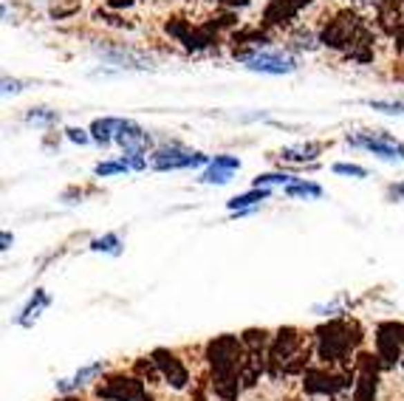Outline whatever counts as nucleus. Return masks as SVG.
I'll return each instance as SVG.
<instances>
[{"instance_id":"nucleus-1","label":"nucleus","mask_w":404,"mask_h":401,"mask_svg":"<svg viewBox=\"0 0 404 401\" xmlns=\"http://www.w3.org/2000/svg\"><path fill=\"white\" fill-rule=\"evenodd\" d=\"M345 141L373 153V156H379L385 162H401L404 159V144L398 139H393L390 133H385V130H376V133H348Z\"/></svg>"},{"instance_id":"nucleus-2","label":"nucleus","mask_w":404,"mask_h":401,"mask_svg":"<svg viewBox=\"0 0 404 401\" xmlns=\"http://www.w3.org/2000/svg\"><path fill=\"white\" fill-rule=\"evenodd\" d=\"M209 159L204 156V153H193V150L181 147L178 141L150 153V167L153 170H184V167H201Z\"/></svg>"},{"instance_id":"nucleus-3","label":"nucleus","mask_w":404,"mask_h":401,"mask_svg":"<svg viewBox=\"0 0 404 401\" xmlns=\"http://www.w3.org/2000/svg\"><path fill=\"white\" fill-rule=\"evenodd\" d=\"M240 59L246 63L249 71L274 74V77H280V74H291V71L297 68V63H294V59H291L289 54H283V51H252V54H243Z\"/></svg>"},{"instance_id":"nucleus-4","label":"nucleus","mask_w":404,"mask_h":401,"mask_svg":"<svg viewBox=\"0 0 404 401\" xmlns=\"http://www.w3.org/2000/svg\"><path fill=\"white\" fill-rule=\"evenodd\" d=\"M97 393L99 398H108V401H153L150 393L142 387V382L131 376H113L105 384H99Z\"/></svg>"},{"instance_id":"nucleus-5","label":"nucleus","mask_w":404,"mask_h":401,"mask_svg":"<svg viewBox=\"0 0 404 401\" xmlns=\"http://www.w3.org/2000/svg\"><path fill=\"white\" fill-rule=\"evenodd\" d=\"M153 362H155V367L162 370V376H164L175 390H181L186 382H190V373H186V367H184L173 353H167V351H155V353H153Z\"/></svg>"},{"instance_id":"nucleus-6","label":"nucleus","mask_w":404,"mask_h":401,"mask_svg":"<svg viewBox=\"0 0 404 401\" xmlns=\"http://www.w3.org/2000/svg\"><path fill=\"white\" fill-rule=\"evenodd\" d=\"M105 370V364L102 362H93V364H85V367H79L77 373L71 376V379H62V382H57V390H62V393H71V390H77V387H82V384H88V379H93V376H99Z\"/></svg>"},{"instance_id":"nucleus-7","label":"nucleus","mask_w":404,"mask_h":401,"mask_svg":"<svg viewBox=\"0 0 404 401\" xmlns=\"http://www.w3.org/2000/svg\"><path fill=\"white\" fill-rule=\"evenodd\" d=\"M51 305V297L43 291V288H37L35 291V297L28 300V305L23 308V314L17 317V325H23V328H28L31 322H37V317H40V311H46V308Z\"/></svg>"},{"instance_id":"nucleus-8","label":"nucleus","mask_w":404,"mask_h":401,"mask_svg":"<svg viewBox=\"0 0 404 401\" xmlns=\"http://www.w3.org/2000/svg\"><path fill=\"white\" fill-rule=\"evenodd\" d=\"M122 121H124V119H113V116H108V119H93V125H90V139H97L99 144L116 141V133H119V128H122Z\"/></svg>"},{"instance_id":"nucleus-9","label":"nucleus","mask_w":404,"mask_h":401,"mask_svg":"<svg viewBox=\"0 0 404 401\" xmlns=\"http://www.w3.org/2000/svg\"><path fill=\"white\" fill-rule=\"evenodd\" d=\"M320 150H323V144H311V141L308 144H297V147H283V150H280V159L302 164V162H314L320 156Z\"/></svg>"},{"instance_id":"nucleus-10","label":"nucleus","mask_w":404,"mask_h":401,"mask_svg":"<svg viewBox=\"0 0 404 401\" xmlns=\"http://www.w3.org/2000/svg\"><path fill=\"white\" fill-rule=\"evenodd\" d=\"M271 193H269V187H252V193H243V195H235V198H229L227 201V206L232 209V212H240V209H255L260 201H266Z\"/></svg>"},{"instance_id":"nucleus-11","label":"nucleus","mask_w":404,"mask_h":401,"mask_svg":"<svg viewBox=\"0 0 404 401\" xmlns=\"http://www.w3.org/2000/svg\"><path fill=\"white\" fill-rule=\"evenodd\" d=\"M286 195L289 198H311V201H317L323 198V187L314 181H291L289 187H286Z\"/></svg>"},{"instance_id":"nucleus-12","label":"nucleus","mask_w":404,"mask_h":401,"mask_svg":"<svg viewBox=\"0 0 404 401\" xmlns=\"http://www.w3.org/2000/svg\"><path fill=\"white\" fill-rule=\"evenodd\" d=\"M90 252H105V255H122V240L119 235H102V237H93L90 240Z\"/></svg>"},{"instance_id":"nucleus-13","label":"nucleus","mask_w":404,"mask_h":401,"mask_svg":"<svg viewBox=\"0 0 404 401\" xmlns=\"http://www.w3.org/2000/svg\"><path fill=\"white\" fill-rule=\"evenodd\" d=\"M367 108L379 110V113H387V116H401L404 119V102H393V99H365Z\"/></svg>"},{"instance_id":"nucleus-14","label":"nucleus","mask_w":404,"mask_h":401,"mask_svg":"<svg viewBox=\"0 0 404 401\" xmlns=\"http://www.w3.org/2000/svg\"><path fill=\"white\" fill-rule=\"evenodd\" d=\"M232 173H235V170H227V167L209 164V167L204 170L201 181H204V184H218V187H221V184H229V181H232Z\"/></svg>"},{"instance_id":"nucleus-15","label":"nucleus","mask_w":404,"mask_h":401,"mask_svg":"<svg viewBox=\"0 0 404 401\" xmlns=\"http://www.w3.org/2000/svg\"><path fill=\"white\" fill-rule=\"evenodd\" d=\"M28 121H35V125H57L59 121V113L57 110H48V108H31L26 113Z\"/></svg>"},{"instance_id":"nucleus-16","label":"nucleus","mask_w":404,"mask_h":401,"mask_svg":"<svg viewBox=\"0 0 404 401\" xmlns=\"http://www.w3.org/2000/svg\"><path fill=\"white\" fill-rule=\"evenodd\" d=\"M124 170H131L124 159H119V162H99L97 167H93V173H97L99 178H108V175H116V173H124Z\"/></svg>"},{"instance_id":"nucleus-17","label":"nucleus","mask_w":404,"mask_h":401,"mask_svg":"<svg viewBox=\"0 0 404 401\" xmlns=\"http://www.w3.org/2000/svg\"><path fill=\"white\" fill-rule=\"evenodd\" d=\"M291 181H294V175H289V173H266V175L255 178V187H269V184H283V187H289Z\"/></svg>"},{"instance_id":"nucleus-18","label":"nucleus","mask_w":404,"mask_h":401,"mask_svg":"<svg viewBox=\"0 0 404 401\" xmlns=\"http://www.w3.org/2000/svg\"><path fill=\"white\" fill-rule=\"evenodd\" d=\"M336 175H351V178H367V170L365 167H359V164H345V162H339V164H334L331 167Z\"/></svg>"},{"instance_id":"nucleus-19","label":"nucleus","mask_w":404,"mask_h":401,"mask_svg":"<svg viewBox=\"0 0 404 401\" xmlns=\"http://www.w3.org/2000/svg\"><path fill=\"white\" fill-rule=\"evenodd\" d=\"M209 164H218V167H227V170H240V159L238 156H215Z\"/></svg>"},{"instance_id":"nucleus-20","label":"nucleus","mask_w":404,"mask_h":401,"mask_svg":"<svg viewBox=\"0 0 404 401\" xmlns=\"http://www.w3.org/2000/svg\"><path fill=\"white\" fill-rule=\"evenodd\" d=\"M66 136H68V141H74V144H88V141H90V136H88L82 128H68Z\"/></svg>"},{"instance_id":"nucleus-21","label":"nucleus","mask_w":404,"mask_h":401,"mask_svg":"<svg viewBox=\"0 0 404 401\" xmlns=\"http://www.w3.org/2000/svg\"><path fill=\"white\" fill-rule=\"evenodd\" d=\"M23 85H26V82H20V79H9V77H6V79H3V94H6V97H9V94H20Z\"/></svg>"},{"instance_id":"nucleus-22","label":"nucleus","mask_w":404,"mask_h":401,"mask_svg":"<svg viewBox=\"0 0 404 401\" xmlns=\"http://www.w3.org/2000/svg\"><path fill=\"white\" fill-rule=\"evenodd\" d=\"M387 195H390L393 201H404V181H401V184H393V187L387 190Z\"/></svg>"},{"instance_id":"nucleus-23","label":"nucleus","mask_w":404,"mask_h":401,"mask_svg":"<svg viewBox=\"0 0 404 401\" xmlns=\"http://www.w3.org/2000/svg\"><path fill=\"white\" fill-rule=\"evenodd\" d=\"M0 243H3V246H0V249H3V252H6V249H12V243H15V237H12L9 232H3V235H0Z\"/></svg>"},{"instance_id":"nucleus-24","label":"nucleus","mask_w":404,"mask_h":401,"mask_svg":"<svg viewBox=\"0 0 404 401\" xmlns=\"http://www.w3.org/2000/svg\"><path fill=\"white\" fill-rule=\"evenodd\" d=\"M66 401H74V398H66Z\"/></svg>"}]
</instances>
